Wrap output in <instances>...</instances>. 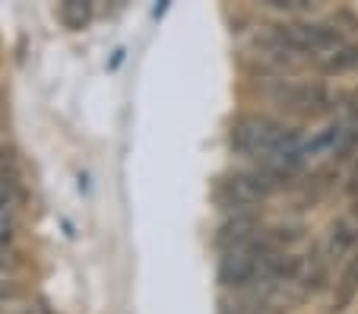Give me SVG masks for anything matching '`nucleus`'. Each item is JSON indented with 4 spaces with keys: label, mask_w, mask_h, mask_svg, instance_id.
I'll list each match as a JSON object with an SVG mask.
<instances>
[{
    "label": "nucleus",
    "mask_w": 358,
    "mask_h": 314,
    "mask_svg": "<svg viewBox=\"0 0 358 314\" xmlns=\"http://www.w3.org/2000/svg\"><path fill=\"white\" fill-rule=\"evenodd\" d=\"M165 10H169V0H159V7H152V16H156V20H159V16H162Z\"/></svg>",
    "instance_id": "nucleus-13"
},
{
    "label": "nucleus",
    "mask_w": 358,
    "mask_h": 314,
    "mask_svg": "<svg viewBox=\"0 0 358 314\" xmlns=\"http://www.w3.org/2000/svg\"><path fill=\"white\" fill-rule=\"evenodd\" d=\"M345 194H358V159H355V165H352L349 178H345Z\"/></svg>",
    "instance_id": "nucleus-11"
},
{
    "label": "nucleus",
    "mask_w": 358,
    "mask_h": 314,
    "mask_svg": "<svg viewBox=\"0 0 358 314\" xmlns=\"http://www.w3.org/2000/svg\"><path fill=\"white\" fill-rule=\"evenodd\" d=\"M3 102H7V96H3V89H0V108H3Z\"/></svg>",
    "instance_id": "nucleus-14"
},
{
    "label": "nucleus",
    "mask_w": 358,
    "mask_h": 314,
    "mask_svg": "<svg viewBox=\"0 0 358 314\" xmlns=\"http://www.w3.org/2000/svg\"><path fill=\"white\" fill-rule=\"evenodd\" d=\"M266 92H270V99L279 108L301 117H317L333 111L336 105H343V96L330 92L324 83H301V80H285L282 76V80H273Z\"/></svg>",
    "instance_id": "nucleus-3"
},
{
    "label": "nucleus",
    "mask_w": 358,
    "mask_h": 314,
    "mask_svg": "<svg viewBox=\"0 0 358 314\" xmlns=\"http://www.w3.org/2000/svg\"><path fill=\"white\" fill-rule=\"evenodd\" d=\"M0 187H20V156L13 146L0 143Z\"/></svg>",
    "instance_id": "nucleus-7"
},
{
    "label": "nucleus",
    "mask_w": 358,
    "mask_h": 314,
    "mask_svg": "<svg viewBox=\"0 0 358 314\" xmlns=\"http://www.w3.org/2000/svg\"><path fill=\"white\" fill-rule=\"evenodd\" d=\"M121 61H124V48H117V51H115V57H111V70L121 67Z\"/></svg>",
    "instance_id": "nucleus-12"
},
{
    "label": "nucleus",
    "mask_w": 358,
    "mask_h": 314,
    "mask_svg": "<svg viewBox=\"0 0 358 314\" xmlns=\"http://www.w3.org/2000/svg\"><path fill=\"white\" fill-rule=\"evenodd\" d=\"M282 185H285L282 178H276L266 169L229 171V175H222L216 181L213 197H216V204L229 213H250V206L266 200V197H273Z\"/></svg>",
    "instance_id": "nucleus-2"
},
{
    "label": "nucleus",
    "mask_w": 358,
    "mask_h": 314,
    "mask_svg": "<svg viewBox=\"0 0 358 314\" xmlns=\"http://www.w3.org/2000/svg\"><path fill=\"white\" fill-rule=\"evenodd\" d=\"M264 7L276 13H308L314 3L311 0H264Z\"/></svg>",
    "instance_id": "nucleus-9"
},
{
    "label": "nucleus",
    "mask_w": 358,
    "mask_h": 314,
    "mask_svg": "<svg viewBox=\"0 0 358 314\" xmlns=\"http://www.w3.org/2000/svg\"><path fill=\"white\" fill-rule=\"evenodd\" d=\"M355 67H358V48H352V45H345L343 51H336L333 57H327L320 64V70H327V73H345V70H355Z\"/></svg>",
    "instance_id": "nucleus-8"
},
{
    "label": "nucleus",
    "mask_w": 358,
    "mask_h": 314,
    "mask_svg": "<svg viewBox=\"0 0 358 314\" xmlns=\"http://www.w3.org/2000/svg\"><path fill=\"white\" fill-rule=\"evenodd\" d=\"M358 292V254H352V260L345 264V270L339 273L336 280V292H333V311H345V308L352 305V299H355Z\"/></svg>",
    "instance_id": "nucleus-5"
},
{
    "label": "nucleus",
    "mask_w": 358,
    "mask_h": 314,
    "mask_svg": "<svg viewBox=\"0 0 358 314\" xmlns=\"http://www.w3.org/2000/svg\"><path fill=\"white\" fill-rule=\"evenodd\" d=\"M358 241V226L352 219H336L330 226V235H327V245H324V254L327 260H343L345 254L355 248Z\"/></svg>",
    "instance_id": "nucleus-4"
},
{
    "label": "nucleus",
    "mask_w": 358,
    "mask_h": 314,
    "mask_svg": "<svg viewBox=\"0 0 358 314\" xmlns=\"http://www.w3.org/2000/svg\"><path fill=\"white\" fill-rule=\"evenodd\" d=\"M352 150H358V115L349 121V134H345V140H343V146H339L336 156L343 159V156H349Z\"/></svg>",
    "instance_id": "nucleus-10"
},
{
    "label": "nucleus",
    "mask_w": 358,
    "mask_h": 314,
    "mask_svg": "<svg viewBox=\"0 0 358 314\" xmlns=\"http://www.w3.org/2000/svg\"><path fill=\"white\" fill-rule=\"evenodd\" d=\"M92 20V3L89 0H64L61 3V22L70 32H80Z\"/></svg>",
    "instance_id": "nucleus-6"
},
{
    "label": "nucleus",
    "mask_w": 358,
    "mask_h": 314,
    "mask_svg": "<svg viewBox=\"0 0 358 314\" xmlns=\"http://www.w3.org/2000/svg\"><path fill=\"white\" fill-rule=\"evenodd\" d=\"M0 124H3V121H0Z\"/></svg>",
    "instance_id": "nucleus-15"
},
{
    "label": "nucleus",
    "mask_w": 358,
    "mask_h": 314,
    "mask_svg": "<svg viewBox=\"0 0 358 314\" xmlns=\"http://www.w3.org/2000/svg\"><path fill=\"white\" fill-rule=\"evenodd\" d=\"M231 146L241 156L260 162V169L276 178H292L308 159L301 152V137L289 124L273 121L266 115H244L231 124Z\"/></svg>",
    "instance_id": "nucleus-1"
}]
</instances>
